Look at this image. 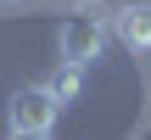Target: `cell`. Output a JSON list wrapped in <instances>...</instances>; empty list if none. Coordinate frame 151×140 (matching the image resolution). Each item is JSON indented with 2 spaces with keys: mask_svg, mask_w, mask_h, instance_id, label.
<instances>
[{
  "mask_svg": "<svg viewBox=\"0 0 151 140\" xmlns=\"http://www.w3.org/2000/svg\"><path fill=\"white\" fill-rule=\"evenodd\" d=\"M101 51H106V22H101V17H67V22H62V34H56V56H62V62L90 67Z\"/></svg>",
  "mask_w": 151,
  "mask_h": 140,
  "instance_id": "7a4b0ae2",
  "label": "cell"
},
{
  "mask_svg": "<svg viewBox=\"0 0 151 140\" xmlns=\"http://www.w3.org/2000/svg\"><path fill=\"white\" fill-rule=\"evenodd\" d=\"M45 95H50L56 107L78 101V95H84V67H73V62H56V67H50V79H45Z\"/></svg>",
  "mask_w": 151,
  "mask_h": 140,
  "instance_id": "277c9868",
  "label": "cell"
},
{
  "mask_svg": "<svg viewBox=\"0 0 151 140\" xmlns=\"http://www.w3.org/2000/svg\"><path fill=\"white\" fill-rule=\"evenodd\" d=\"M112 34H118L129 51H151V0L123 6V11H118V22H112Z\"/></svg>",
  "mask_w": 151,
  "mask_h": 140,
  "instance_id": "3957f363",
  "label": "cell"
},
{
  "mask_svg": "<svg viewBox=\"0 0 151 140\" xmlns=\"http://www.w3.org/2000/svg\"><path fill=\"white\" fill-rule=\"evenodd\" d=\"M56 101L45 95V84H22L11 101H6V123H11V135H50L56 129Z\"/></svg>",
  "mask_w": 151,
  "mask_h": 140,
  "instance_id": "6da1fadb",
  "label": "cell"
},
{
  "mask_svg": "<svg viewBox=\"0 0 151 140\" xmlns=\"http://www.w3.org/2000/svg\"><path fill=\"white\" fill-rule=\"evenodd\" d=\"M11 140H50V135H11Z\"/></svg>",
  "mask_w": 151,
  "mask_h": 140,
  "instance_id": "5b68a950",
  "label": "cell"
}]
</instances>
